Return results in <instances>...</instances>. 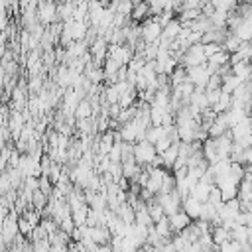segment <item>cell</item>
<instances>
[{"instance_id": "6da1fadb", "label": "cell", "mask_w": 252, "mask_h": 252, "mask_svg": "<svg viewBox=\"0 0 252 252\" xmlns=\"http://www.w3.org/2000/svg\"><path fill=\"white\" fill-rule=\"evenodd\" d=\"M158 158V152H156V146L150 144L148 140H140L134 144V159L140 167H146V165H152L154 159Z\"/></svg>"}, {"instance_id": "7a4b0ae2", "label": "cell", "mask_w": 252, "mask_h": 252, "mask_svg": "<svg viewBox=\"0 0 252 252\" xmlns=\"http://www.w3.org/2000/svg\"><path fill=\"white\" fill-rule=\"evenodd\" d=\"M161 32H163V28L156 18H148L140 26V37H142L144 43H159Z\"/></svg>"}, {"instance_id": "3957f363", "label": "cell", "mask_w": 252, "mask_h": 252, "mask_svg": "<svg viewBox=\"0 0 252 252\" xmlns=\"http://www.w3.org/2000/svg\"><path fill=\"white\" fill-rule=\"evenodd\" d=\"M211 77H213V73H211V69L207 67V63L187 69V81H189L195 89H203V91H205L207 85H209V81H211Z\"/></svg>"}, {"instance_id": "277c9868", "label": "cell", "mask_w": 252, "mask_h": 252, "mask_svg": "<svg viewBox=\"0 0 252 252\" xmlns=\"http://www.w3.org/2000/svg\"><path fill=\"white\" fill-rule=\"evenodd\" d=\"M207 63V55L203 51V43H195L191 47H187L181 55V65L185 69L189 67H197V65H205Z\"/></svg>"}, {"instance_id": "5b68a950", "label": "cell", "mask_w": 252, "mask_h": 252, "mask_svg": "<svg viewBox=\"0 0 252 252\" xmlns=\"http://www.w3.org/2000/svg\"><path fill=\"white\" fill-rule=\"evenodd\" d=\"M156 199H158V203L161 205L165 217H171V215H175L177 211H181L183 199H181V195L177 193V189L171 191V193H159V195H156Z\"/></svg>"}, {"instance_id": "8992f818", "label": "cell", "mask_w": 252, "mask_h": 252, "mask_svg": "<svg viewBox=\"0 0 252 252\" xmlns=\"http://www.w3.org/2000/svg\"><path fill=\"white\" fill-rule=\"evenodd\" d=\"M57 20H59L57 4L55 2H49V0H39V4H37V22L41 26H51Z\"/></svg>"}, {"instance_id": "52a82bcc", "label": "cell", "mask_w": 252, "mask_h": 252, "mask_svg": "<svg viewBox=\"0 0 252 252\" xmlns=\"http://www.w3.org/2000/svg\"><path fill=\"white\" fill-rule=\"evenodd\" d=\"M183 32V24L179 22V18H173L169 24H165L163 26V32H161V39L163 41H167V43H173L177 37H179V33Z\"/></svg>"}, {"instance_id": "ba28073f", "label": "cell", "mask_w": 252, "mask_h": 252, "mask_svg": "<svg viewBox=\"0 0 252 252\" xmlns=\"http://www.w3.org/2000/svg\"><path fill=\"white\" fill-rule=\"evenodd\" d=\"M169 219V224H171V230H173V234H177V232H181V230H185L193 220L189 219V215L181 209V211H177L175 215H171V217H167Z\"/></svg>"}, {"instance_id": "9c48e42d", "label": "cell", "mask_w": 252, "mask_h": 252, "mask_svg": "<svg viewBox=\"0 0 252 252\" xmlns=\"http://www.w3.org/2000/svg\"><path fill=\"white\" fill-rule=\"evenodd\" d=\"M181 209L189 215V219H191V220H199V219H201V213H203V203H201V201H197V199H193V197L189 195L187 199H183Z\"/></svg>"}, {"instance_id": "30bf717a", "label": "cell", "mask_w": 252, "mask_h": 252, "mask_svg": "<svg viewBox=\"0 0 252 252\" xmlns=\"http://www.w3.org/2000/svg\"><path fill=\"white\" fill-rule=\"evenodd\" d=\"M240 85H242V81H240L236 75H232V71H230L228 75L220 77V91L226 93V94H232Z\"/></svg>"}, {"instance_id": "8fae6325", "label": "cell", "mask_w": 252, "mask_h": 252, "mask_svg": "<svg viewBox=\"0 0 252 252\" xmlns=\"http://www.w3.org/2000/svg\"><path fill=\"white\" fill-rule=\"evenodd\" d=\"M211 238H213V244L215 246H220L222 242H226L230 238V228H226L224 224H213Z\"/></svg>"}, {"instance_id": "7c38bea8", "label": "cell", "mask_w": 252, "mask_h": 252, "mask_svg": "<svg viewBox=\"0 0 252 252\" xmlns=\"http://www.w3.org/2000/svg\"><path fill=\"white\" fill-rule=\"evenodd\" d=\"M154 228H156V232L161 236L163 242H169V240H171L173 230H171V224H169V219H167V217H163V219H159L158 222H154Z\"/></svg>"}, {"instance_id": "4fadbf2b", "label": "cell", "mask_w": 252, "mask_h": 252, "mask_svg": "<svg viewBox=\"0 0 252 252\" xmlns=\"http://www.w3.org/2000/svg\"><path fill=\"white\" fill-rule=\"evenodd\" d=\"M94 116V108H93V102L89 98H83L75 110V118L77 120H85V118H93Z\"/></svg>"}, {"instance_id": "5bb4252c", "label": "cell", "mask_w": 252, "mask_h": 252, "mask_svg": "<svg viewBox=\"0 0 252 252\" xmlns=\"http://www.w3.org/2000/svg\"><path fill=\"white\" fill-rule=\"evenodd\" d=\"M230 106H232V94H226V93H220V96H219V100L211 106V110L215 112V114H222V112H226V110H230Z\"/></svg>"}, {"instance_id": "9a60e30c", "label": "cell", "mask_w": 252, "mask_h": 252, "mask_svg": "<svg viewBox=\"0 0 252 252\" xmlns=\"http://www.w3.org/2000/svg\"><path fill=\"white\" fill-rule=\"evenodd\" d=\"M130 16H132V20H134L136 24H138V22H146L148 16H152L148 2H138V4H134V10H132Z\"/></svg>"}, {"instance_id": "2e32d148", "label": "cell", "mask_w": 252, "mask_h": 252, "mask_svg": "<svg viewBox=\"0 0 252 252\" xmlns=\"http://www.w3.org/2000/svg\"><path fill=\"white\" fill-rule=\"evenodd\" d=\"M116 215H118L124 222H128V224H134V222H136V211H134V207H132L128 201H126V203H122V205L118 207Z\"/></svg>"}, {"instance_id": "e0dca14e", "label": "cell", "mask_w": 252, "mask_h": 252, "mask_svg": "<svg viewBox=\"0 0 252 252\" xmlns=\"http://www.w3.org/2000/svg\"><path fill=\"white\" fill-rule=\"evenodd\" d=\"M220 45H222V49H224L226 53H230V55H232V53H236V51H238V47L242 45V41H240L234 33H226V37L222 39V43H220Z\"/></svg>"}, {"instance_id": "ac0fdd59", "label": "cell", "mask_w": 252, "mask_h": 252, "mask_svg": "<svg viewBox=\"0 0 252 252\" xmlns=\"http://www.w3.org/2000/svg\"><path fill=\"white\" fill-rule=\"evenodd\" d=\"M146 207H148V213H150V217H152V220L154 222H158L159 219H163L165 217V213H163V209H161V205L158 203V199L154 197V199H150L148 203H146Z\"/></svg>"}, {"instance_id": "d6986e66", "label": "cell", "mask_w": 252, "mask_h": 252, "mask_svg": "<svg viewBox=\"0 0 252 252\" xmlns=\"http://www.w3.org/2000/svg\"><path fill=\"white\" fill-rule=\"evenodd\" d=\"M217 252H244V248L234 238H228L226 242H222L220 246H217Z\"/></svg>"}, {"instance_id": "ffe728a7", "label": "cell", "mask_w": 252, "mask_h": 252, "mask_svg": "<svg viewBox=\"0 0 252 252\" xmlns=\"http://www.w3.org/2000/svg\"><path fill=\"white\" fill-rule=\"evenodd\" d=\"M18 230H20V234H22V236H26V238H28V236L32 234L33 226L28 222V219H26V217H20V219H18Z\"/></svg>"}, {"instance_id": "44dd1931", "label": "cell", "mask_w": 252, "mask_h": 252, "mask_svg": "<svg viewBox=\"0 0 252 252\" xmlns=\"http://www.w3.org/2000/svg\"><path fill=\"white\" fill-rule=\"evenodd\" d=\"M222 49V45L220 43H203V51H205V55H207V59L211 57V55H215V53H219Z\"/></svg>"}, {"instance_id": "7402d4cb", "label": "cell", "mask_w": 252, "mask_h": 252, "mask_svg": "<svg viewBox=\"0 0 252 252\" xmlns=\"http://www.w3.org/2000/svg\"><path fill=\"white\" fill-rule=\"evenodd\" d=\"M242 165H252V146L242 152Z\"/></svg>"}, {"instance_id": "603a6c76", "label": "cell", "mask_w": 252, "mask_h": 252, "mask_svg": "<svg viewBox=\"0 0 252 252\" xmlns=\"http://www.w3.org/2000/svg\"><path fill=\"white\" fill-rule=\"evenodd\" d=\"M6 14H8V12H0V32H4V30L8 28V24H10Z\"/></svg>"}, {"instance_id": "cb8c5ba5", "label": "cell", "mask_w": 252, "mask_h": 252, "mask_svg": "<svg viewBox=\"0 0 252 252\" xmlns=\"http://www.w3.org/2000/svg\"><path fill=\"white\" fill-rule=\"evenodd\" d=\"M6 252H18V250H16L14 246H8V248H6Z\"/></svg>"}, {"instance_id": "d4e9b609", "label": "cell", "mask_w": 252, "mask_h": 252, "mask_svg": "<svg viewBox=\"0 0 252 252\" xmlns=\"http://www.w3.org/2000/svg\"><path fill=\"white\" fill-rule=\"evenodd\" d=\"M136 252H146V250H144V248H138V250H136Z\"/></svg>"}]
</instances>
